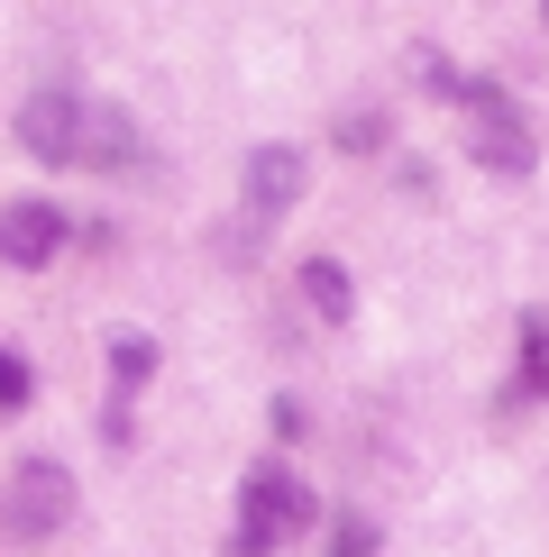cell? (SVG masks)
I'll return each mask as SVG.
<instances>
[{"label": "cell", "mask_w": 549, "mask_h": 557, "mask_svg": "<svg viewBox=\"0 0 549 557\" xmlns=\"http://www.w3.org/2000/svg\"><path fill=\"white\" fill-rule=\"evenodd\" d=\"M540 10H549V0H540Z\"/></svg>", "instance_id": "4fadbf2b"}, {"label": "cell", "mask_w": 549, "mask_h": 557, "mask_svg": "<svg viewBox=\"0 0 549 557\" xmlns=\"http://www.w3.org/2000/svg\"><path fill=\"white\" fill-rule=\"evenodd\" d=\"M330 557H376V530H366V521L349 512V521H339V530H330Z\"/></svg>", "instance_id": "7c38bea8"}, {"label": "cell", "mask_w": 549, "mask_h": 557, "mask_svg": "<svg viewBox=\"0 0 549 557\" xmlns=\"http://www.w3.org/2000/svg\"><path fill=\"white\" fill-rule=\"evenodd\" d=\"M64 521H74V475L56 457H19L10 467V530L19 540H56Z\"/></svg>", "instance_id": "7a4b0ae2"}, {"label": "cell", "mask_w": 549, "mask_h": 557, "mask_svg": "<svg viewBox=\"0 0 549 557\" xmlns=\"http://www.w3.org/2000/svg\"><path fill=\"white\" fill-rule=\"evenodd\" d=\"M540 393H549V320H522V357H513L503 403H540Z\"/></svg>", "instance_id": "ba28073f"}, {"label": "cell", "mask_w": 549, "mask_h": 557, "mask_svg": "<svg viewBox=\"0 0 549 557\" xmlns=\"http://www.w3.org/2000/svg\"><path fill=\"white\" fill-rule=\"evenodd\" d=\"M64 238H74V220H64L56 201H10V211H0V265H10V274L56 265Z\"/></svg>", "instance_id": "277c9868"}, {"label": "cell", "mask_w": 549, "mask_h": 557, "mask_svg": "<svg viewBox=\"0 0 549 557\" xmlns=\"http://www.w3.org/2000/svg\"><path fill=\"white\" fill-rule=\"evenodd\" d=\"M10 128H19V147H28L37 165H74V147H83V91H28Z\"/></svg>", "instance_id": "3957f363"}, {"label": "cell", "mask_w": 549, "mask_h": 557, "mask_svg": "<svg viewBox=\"0 0 549 557\" xmlns=\"http://www.w3.org/2000/svg\"><path fill=\"white\" fill-rule=\"evenodd\" d=\"M137 156H147V147H137V120H129V110L83 101V147H74V165H83V174H129Z\"/></svg>", "instance_id": "8992f818"}, {"label": "cell", "mask_w": 549, "mask_h": 557, "mask_svg": "<svg viewBox=\"0 0 549 557\" xmlns=\"http://www.w3.org/2000/svg\"><path fill=\"white\" fill-rule=\"evenodd\" d=\"M293 284H303V311L320 320V330H349V320H357V284H349V265H339V257H303Z\"/></svg>", "instance_id": "52a82bcc"}, {"label": "cell", "mask_w": 549, "mask_h": 557, "mask_svg": "<svg viewBox=\"0 0 549 557\" xmlns=\"http://www.w3.org/2000/svg\"><path fill=\"white\" fill-rule=\"evenodd\" d=\"M110 375H120V384H147V375H156V347L137 338V330H129V338H110Z\"/></svg>", "instance_id": "9c48e42d"}, {"label": "cell", "mask_w": 549, "mask_h": 557, "mask_svg": "<svg viewBox=\"0 0 549 557\" xmlns=\"http://www.w3.org/2000/svg\"><path fill=\"white\" fill-rule=\"evenodd\" d=\"M385 137H394V128L366 120V110H349V120H339V147H349V156H385Z\"/></svg>", "instance_id": "30bf717a"}, {"label": "cell", "mask_w": 549, "mask_h": 557, "mask_svg": "<svg viewBox=\"0 0 549 557\" xmlns=\"http://www.w3.org/2000/svg\"><path fill=\"white\" fill-rule=\"evenodd\" d=\"M28 393H37V384H28V366L0 347V411H28Z\"/></svg>", "instance_id": "8fae6325"}, {"label": "cell", "mask_w": 549, "mask_h": 557, "mask_svg": "<svg viewBox=\"0 0 549 557\" xmlns=\"http://www.w3.org/2000/svg\"><path fill=\"white\" fill-rule=\"evenodd\" d=\"M303 183H312V165H303V147H257L247 156V228L239 238H257V228H274L303 201Z\"/></svg>", "instance_id": "5b68a950"}, {"label": "cell", "mask_w": 549, "mask_h": 557, "mask_svg": "<svg viewBox=\"0 0 549 557\" xmlns=\"http://www.w3.org/2000/svg\"><path fill=\"white\" fill-rule=\"evenodd\" d=\"M312 521H320V503H312V484L293 475V467H247V484H239V530H229V548H239V557H274L284 540H303Z\"/></svg>", "instance_id": "6da1fadb"}]
</instances>
